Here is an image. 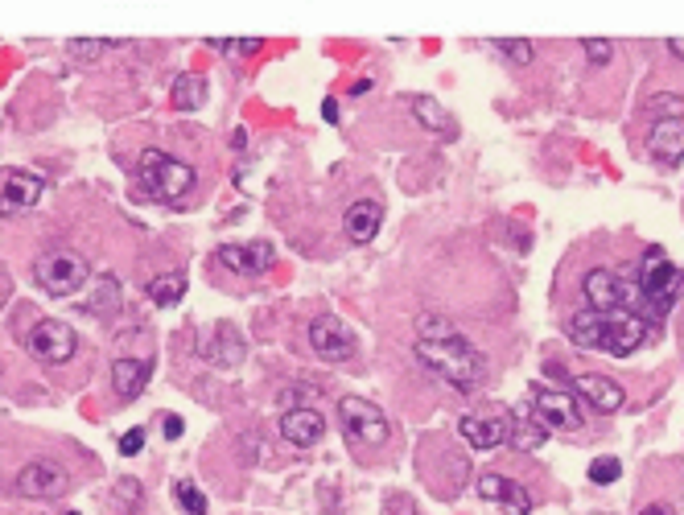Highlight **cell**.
Instances as JSON below:
<instances>
[{"mask_svg": "<svg viewBox=\"0 0 684 515\" xmlns=\"http://www.w3.org/2000/svg\"><path fill=\"white\" fill-rule=\"evenodd\" d=\"M569 338L577 342L581 351H610V355H635L647 338H652V322L631 314V309H623V314H602V309H581V314L569 318Z\"/></svg>", "mask_w": 684, "mask_h": 515, "instance_id": "cell-1", "label": "cell"}, {"mask_svg": "<svg viewBox=\"0 0 684 515\" xmlns=\"http://www.w3.org/2000/svg\"><path fill=\"white\" fill-rule=\"evenodd\" d=\"M413 355L421 359V367H429L437 380H446L454 392H478L487 384V355L466 342L462 334L450 338H417Z\"/></svg>", "mask_w": 684, "mask_h": 515, "instance_id": "cell-2", "label": "cell"}, {"mask_svg": "<svg viewBox=\"0 0 684 515\" xmlns=\"http://www.w3.org/2000/svg\"><path fill=\"white\" fill-rule=\"evenodd\" d=\"M194 182H198L194 178V165L169 157L161 149H145L141 153V190H145V198L165 202V206H178V202L190 198Z\"/></svg>", "mask_w": 684, "mask_h": 515, "instance_id": "cell-3", "label": "cell"}, {"mask_svg": "<svg viewBox=\"0 0 684 515\" xmlns=\"http://www.w3.org/2000/svg\"><path fill=\"white\" fill-rule=\"evenodd\" d=\"M680 285H684V272L664 256V248H647L643 260H639V277H635L639 301L660 318V314H668V309H672Z\"/></svg>", "mask_w": 684, "mask_h": 515, "instance_id": "cell-4", "label": "cell"}, {"mask_svg": "<svg viewBox=\"0 0 684 515\" xmlns=\"http://www.w3.org/2000/svg\"><path fill=\"white\" fill-rule=\"evenodd\" d=\"M33 281H38L50 297H75L91 281V264L75 248H50L33 260Z\"/></svg>", "mask_w": 684, "mask_h": 515, "instance_id": "cell-5", "label": "cell"}, {"mask_svg": "<svg viewBox=\"0 0 684 515\" xmlns=\"http://www.w3.org/2000/svg\"><path fill=\"white\" fill-rule=\"evenodd\" d=\"M338 421H342V433L359 445H384L392 437L384 408H375L371 400H359V396H347L338 404Z\"/></svg>", "mask_w": 684, "mask_h": 515, "instance_id": "cell-6", "label": "cell"}, {"mask_svg": "<svg viewBox=\"0 0 684 515\" xmlns=\"http://www.w3.org/2000/svg\"><path fill=\"white\" fill-rule=\"evenodd\" d=\"M532 417L540 421L544 433H577L581 429V408L569 392H557V388H532Z\"/></svg>", "mask_w": 684, "mask_h": 515, "instance_id": "cell-7", "label": "cell"}, {"mask_svg": "<svg viewBox=\"0 0 684 515\" xmlns=\"http://www.w3.org/2000/svg\"><path fill=\"white\" fill-rule=\"evenodd\" d=\"M13 491H17L21 499H58V495L71 491V474H66L62 462L38 458V462H29V466L17 470Z\"/></svg>", "mask_w": 684, "mask_h": 515, "instance_id": "cell-8", "label": "cell"}, {"mask_svg": "<svg viewBox=\"0 0 684 515\" xmlns=\"http://www.w3.org/2000/svg\"><path fill=\"white\" fill-rule=\"evenodd\" d=\"M25 347H29L33 359H42V363H71L75 351H79V334L66 322H58V318H42L29 330Z\"/></svg>", "mask_w": 684, "mask_h": 515, "instance_id": "cell-9", "label": "cell"}, {"mask_svg": "<svg viewBox=\"0 0 684 515\" xmlns=\"http://www.w3.org/2000/svg\"><path fill=\"white\" fill-rule=\"evenodd\" d=\"M581 293H586V301H590L594 309H602V314H623L627 305L639 301L635 285H627L623 277H614V272H606V268L586 272V281H581Z\"/></svg>", "mask_w": 684, "mask_h": 515, "instance_id": "cell-10", "label": "cell"}, {"mask_svg": "<svg viewBox=\"0 0 684 515\" xmlns=\"http://www.w3.org/2000/svg\"><path fill=\"white\" fill-rule=\"evenodd\" d=\"M310 347L326 363H347L355 355V334H351V326L342 322V318L322 314V318L310 322Z\"/></svg>", "mask_w": 684, "mask_h": 515, "instance_id": "cell-11", "label": "cell"}, {"mask_svg": "<svg viewBox=\"0 0 684 515\" xmlns=\"http://www.w3.org/2000/svg\"><path fill=\"white\" fill-rule=\"evenodd\" d=\"M215 260L223 268H231L235 277H264V272L277 264V248L268 239H252V244H223L215 252Z\"/></svg>", "mask_w": 684, "mask_h": 515, "instance_id": "cell-12", "label": "cell"}, {"mask_svg": "<svg viewBox=\"0 0 684 515\" xmlns=\"http://www.w3.org/2000/svg\"><path fill=\"white\" fill-rule=\"evenodd\" d=\"M46 194V182L38 174H29V169H13V174L5 178V190H0V215L13 219V215H25L33 211V206L42 202Z\"/></svg>", "mask_w": 684, "mask_h": 515, "instance_id": "cell-13", "label": "cell"}, {"mask_svg": "<svg viewBox=\"0 0 684 515\" xmlns=\"http://www.w3.org/2000/svg\"><path fill=\"white\" fill-rule=\"evenodd\" d=\"M198 355L211 359L215 367H239L244 363V334H239L231 322H219L211 334H202Z\"/></svg>", "mask_w": 684, "mask_h": 515, "instance_id": "cell-14", "label": "cell"}, {"mask_svg": "<svg viewBox=\"0 0 684 515\" xmlns=\"http://www.w3.org/2000/svg\"><path fill=\"white\" fill-rule=\"evenodd\" d=\"M573 392L586 400L590 408H598V412H619L623 404H627V392H623V384L619 380H610V375H573Z\"/></svg>", "mask_w": 684, "mask_h": 515, "instance_id": "cell-15", "label": "cell"}, {"mask_svg": "<svg viewBox=\"0 0 684 515\" xmlns=\"http://www.w3.org/2000/svg\"><path fill=\"white\" fill-rule=\"evenodd\" d=\"M458 433L470 450H499L511 437V417H503V412H495V417H462Z\"/></svg>", "mask_w": 684, "mask_h": 515, "instance_id": "cell-16", "label": "cell"}, {"mask_svg": "<svg viewBox=\"0 0 684 515\" xmlns=\"http://www.w3.org/2000/svg\"><path fill=\"white\" fill-rule=\"evenodd\" d=\"M281 437L289 445H297V450H310V445H318L326 437V417L318 408H289L281 417Z\"/></svg>", "mask_w": 684, "mask_h": 515, "instance_id": "cell-17", "label": "cell"}, {"mask_svg": "<svg viewBox=\"0 0 684 515\" xmlns=\"http://www.w3.org/2000/svg\"><path fill=\"white\" fill-rule=\"evenodd\" d=\"M474 491H478V499H503L516 515H532V507H536L532 495H528V487L511 483V478H503V474H478Z\"/></svg>", "mask_w": 684, "mask_h": 515, "instance_id": "cell-18", "label": "cell"}, {"mask_svg": "<svg viewBox=\"0 0 684 515\" xmlns=\"http://www.w3.org/2000/svg\"><path fill=\"white\" fill-rule=\"evenodd\" d=\"M647 153L660 165H680L684 161V120L652 124V132H647Z\"/></svg>", "mask_w": 684, "mask_h": 515, "instance_id": "cell-19", "label": "cell"}, {"mask_svg": "<svg viewBox=\"0 0 684 515\" xmlns=\"http://www.w3.org/2000/svg\"><path fill=\"white\" fill-rule=\"evenodd\" d=\"M380 223H384V206L375 202V198H359V202H351L347 219H342V227H347V235L355 239V244H371L375 231H380Z\"/></svg>", "mask_w": 684, "mask_h": 515, "instance_id": "cell-20", "label": "cell"}, {"mask_svg": "<svg viewBox=\"0 0 684 515\" xmlns=\"http://www.w3.org/2000/svg\"><path fill=\"white\" fill-rule=\"evenodd\" d=\"M149 363L145 359H116L112 363V388L120 400H136L145 388H149Z\"/></svg>", "mask_w": 684, "mask_h": 515, "instance_id": "cell-21", "label": "cell"}, {"mask_svg": "<svg viewBox=\"0 0 684 515\" xmlns=\"http://www.w3.org/2000/svg\"><path fill=\"white\" fill-rule=\"evenodd\" d=\"M404 103H408V108H413L417 124H425L429 132H446V136H458V128H454L450 112H446V108H441V103H437L433 95H408Z\"/></svg>", "mask_w": 684, "mask_h": 515, "instance_id": "cell-22", "label": "cell"}, {"mask_svg": "<svg viewBox=\"0 0 684 515\" xmlns=\"http://www.w3.org/2000/svg\"><path fill=\"white\" fill-rule=\"evenodd\" d=\"M186 289H190V285H186L182 272H161V277H153V281L145 285L149 301H153V305H165V309H169V305H178V301L186 297Z\"/></svg>", "mask_w": 684, "mask_h": 515, "instance_id": "cell-23", "label": "cell"}, {"mask_svg": "<svg viewBox=\"0 0 684 515\" xmlns=\"http://www.w3.org/2000/svg\"><path fill=\"white\" fill-rule=\"evenodd\" d=\"M544 437H549V433L540 429V421L532 417V408L520 404V412L511 417V437H507V441H516L520 450H536V445H544Z\"/></svg>", "mask_w": 684, "mask_h": 515, "instance_id": "cell-24", "label": "cell"}, {"mask_svg": "<svg viewBox=\"0 0 684 515\" xmlns=\"http://www.w3.org/2000/svg\"><path fill=\"white\" fill-rule=\"evenodd\" d=\"M202 103H207V79L182 75V79L174 83V108H178V112H198Z\"/></svg>", "mask_w": 684, "mask_h": 515, "instance_id": "cell-25", "label": "cell"}, {"mask_svg": "<svg viewBox=\"0 0 684 515\" xmlns=\"http://www.w3.org/2000/svg\"><path fill=\"white\" fill-rule=\"evenodd\" d=\"M647 120L652 124H668V120H684V95H676V91H660V95H652L647 99Z\"/></svg>", "mask_w": 684, "mask_h": 515, "instance_id": "cell-26", "label": "cell"}, {"mask_svg": "<svg viewBox=\"0 0 684 515\" xmlns=\"http://www.w3.org/2000/svg\"><path fill=\"white\" fill-rule=\"evenodd\" d=\"M450 334H458V330L441 309H425V314H417V338H450Z\"/></svg>", "mask_w": 684, "mask_h": 515, "instance_id": "cell-27", "label": "cell"}, {"mask_svg": "<svg viewBox=\"0 0 684 515\" xmlns=\"http://www.w3.org/2000/svg\"><path fill=\"white\" fill-rule=\"evenodd\" d=\"M495 50H499L507 62H516V66H528V62L536 58V50H532V42H528V38H499V42H495Z\"/></svg>", "mask_w": 684, "mask_h": 515, "instance_id": "cell-28", "label": "cell"}, {"mask_svg": "<svg viewBox=\"0 0 684 515\" xmlns=\"http://www.w3.org/2000/svg\"><path fill=\"white\" fill-rule=\"evenodd\" d=\"M174 499H178L190 515H207V495H202L194 483H186V478H182V483H174Z\"/></svg>", "mask_w": 684, "mask_h": 515, "instance_id": "cell-29", "label": "cell"}, {"mask_svg": "<svg viewBox=\"0 0 684 515\" xmlns=\"http://www.w3.org/2000/svg\"><path fill=\"white\" fill-rule=\"evenodd\" d=\"M619 474H623V462L619 458H594L590 462V483L594 487H610Z\"/></svg>", "mask_w": 684, "mask_h": 515, "instance_id": "cell-30", "label": "cell"}, {"mask_svg": "<svg viewBox=\"0 0 684 515\" xmlns=\"http://www.w3.org/2000/svg\"><path fill=\"white\" fill-rule=\"evenodd\" d=\"M108 46H112L108 38H75V42H71V58H75V62H91V58L104 54Z\"/></svg>", "mask_w": 684, "mask_h": 515, "instance_id": "cell-31", "label": "cell"}, {"mask_svg": "<svg viewBox=\"0 0 684 515\" xmlns=\"http://www.w3.org/2000/svg\"><path fill=\"white\" fill-rule=\"evenodd\" d=\"M207 46H215L219 54H256L264 42L260 38H211Z\"/></svg>", "mask_w": 684, "mask_h": 515, "instance_id": "cell-32", "label": "cell"}, {"mask_svg": "<svg viewBox=\"0 0 684 515\" xmlns=\"http://www.w3.org/2000/svg\"><path fill=\"white\" fill-rule=\"evenodd\" d=\"M581 46H586V62L590 66H606L614 58V42H606V38H586Z\"/></svg>", "mask_w": 684, "mask_h": 515, "instance_id": "cell-33", "label": "cell"}, {"mask_svg": "<svg viewBox=\"0 0 684 515\" xmlns=\"http://www.w3.org/2000/svg\"><path fill=\"white\" fill-rule=\"evenodd\" d=\"M145 441H149V433H145L141 425H136V429H128V433L120 437V454H124V458H136V454L145 450Z\"/></svg>", "mask_w": 684, "mask_h": 515, "instance_id": "cell-34", "label": "cell"}, {"mask_svg": "<svg viewBox=\"0 0 684 515\" xmlns=\"http://www.w3.org/2000/svg\"><path fill=\"white\" fill-rule=\"evenodd\" d=\"M112 495H120L128 507H136V503H141V487H136V478H120Z\"/></svg>", "mask_w": 684, "mask_h": 515, "instance_id": "cell-35", "label": "cell"}, {"mask_svg": "<svg viewBox=\"0 0 684 515\" xmlns=\"http://www.w3.org/2000/svg\"><path fill=\"white\" fill-rule=\"evenodd\" d=\"M161 429H165V437H169V441H178V437L186 433V421H182V417H165V421H161Z\"/></svg>", "mask_w": 684, "mask_h": 515, "instance_id": "cell-36", "label": "cell"}, {"mask_svg": "<svg viewBox=\"0 0 684 515\" xmlns=\"http://www.w3.org/2000/svg\"><path fill=\"white\" fill-rule=\"evenodd\" d=\"M639 515H676V507L672 503H652V507H643Z\"/></svg>", "mask_w": 684, "mask_h": 515, "instance_id": "cell-37", "label": "cell"}, {"mask_svg": "<svg viewBox=\"0 0 684 515\" xmlns=\"http://www.w3.org/2000/svg\"><path fill=\"white\" fill-rule=\"evenodd\" d=\"M322 116H326V124H338V99H326L322 103Z\"/></svg>", "mask_w": 684, "mask_h": 515, "instance_id": "cell-38", "label": "cell"}, {"mask_svg": "<svg viewBox=\"0 0 684 515\" xmlns=\"http://www.w3.org/2000/svg\"><path fill=\"white\" fill-rule=\"evenodd\" d=\"M668 54L684 62V38H668Z\"/></svg>", "mask_w": 684, "mask_h": 515, "instance_id": "cell-39", "label": "cell"}, {"mask_svg": "<svg viewBox=\"0 0 684 515\" xmlns=\"http://www.w3.org/2000/svg\"><path fill=\"white\" fill-rule=\"evenodd\" d=\"M367 91H371V79H359V83L351 87V95H367Z\"/></svg>", "mask_w": 684, "mask_h": 515, "instance_id": "cell-40", "label": "cell"}, {"mask_svg": "<svg viewBox=\"0 0 684 515\" xmlns=\"http://www.w3.org/2000/svg\"><path fill=\"white\" fill-rule=\"evenodd\" d=\"M66 515H79V511H66Z\"/></svg>", "mask_w": 684, "mask_h": 515, "instance_id": "cell-41", "label": "cell"}]
</instances>
